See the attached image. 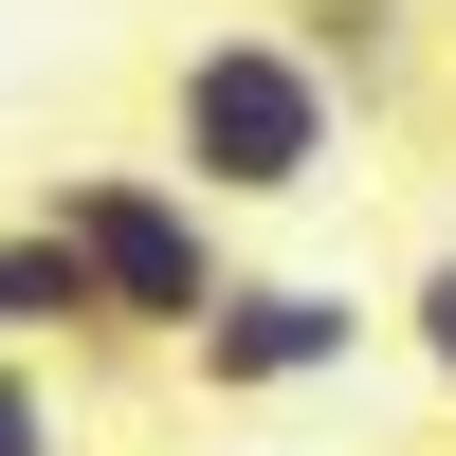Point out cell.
Here are the masks:
<instances>
[{"label":"cell","instance_id":"cell-1","mask_svg":"<svg viewBox=\"0 0 456 456\" xmlns=\"http://www.w3.org/2000/svg\"><path fill=\"white\" fill-rule=\"evenodd\" d=\"M329 165H347V92H329L274 19H201L165 55V183H201L219 219L238 201H311Z\"/></svg>","mask_w":456,"mask_h":456},{"label":"cell","instance_id":"cell-2","mask_svg":"<svg viewBox=\"0 0 456 456\" xmlns=\"http://www.w3.org/2000/svg\"><path fill=\"white\" fill-rule=\"evenodd\" d=\"M19 201L55 219V238L92 256V274H110V329H128V347H201V329L238 311V219H219L201 183H165V165H110V146H73V165H37Z\"/></svg>","mask_w":456,"mask_h":456},{"label":"cell","instance_id":"cell-3","mask_svg":"<svg viewBox=\"0 0 456 456\" xmlns=\"http://www.w3.org/2000/svg\"><path fill=\"white\" fill-rule=\"evenodd\" d=\"M384 329H402V311L347 292V274H238V311L183 347V384H201V402H311V384H347Z\"/></svg>","mask_w":456,"mask_h":456},{"label":"cell","instance_id":"cell-4","mask_svg":"<svg viewBox=\"0 0 456 456\" xmlns=\"http://www.w3.org/2000/svg\"><path fill=\"white\" fill-rule=\"evenodd\" d=\"M37 347H128V329H110V274L19 201L0 219V365H37Z\"/></svg>","mask_w":456,"mask_h":456},{"label":"cell","instance_id":"cell-5","mask_svg":"<svg viewBox=\"0 0 456 456\" xmlns=\"http://www.w3.org/2000/svg\"><path fill=\"white\" fill-rule=\"evenodd\" d=\"M274 37H292L347 110H384L402 73H420V0H274Z\"/></svg>","mask_w":456,"mask_h":456},{"label":"cell","instance_id":"cell-6","mask_svg":"<svg viewBox=\"0 0 456 456\" xmlns=\"http://www.w3.org/2000/svg\"><path fill=\"white\" fill-rule=\"evenodd\" d=\"M402 347H420V384L456 402V256H420V274H402Z\"/></svg>","mask_w":456,"mask_h":456},{"label":"cell","instance_id":"cell-7","mask_svg":"<svg viewBox=\"0 0 456 456\" xmlns=\"http://www.w3.org/2000/svg\"><path fill=\"white\" fill-rule=\"evenodd\" d=\"M0 456H73V438H55V384H37V365H0Z\"/></svg>","mask_w":456,"mask_h":456},{"label":"cell","instance_id":"cell-8","mask_svg":"<svg viewBox=\"0 0 456 456\" xmlns=\"http://www.w3.org/2000/svg\"><path fill=\"white\" fill-rule=\"evenodd\" d=\"M438 55H456V19H438Z\"/></svg>","mask_w":456,"mask_h":456}]
</instances>
